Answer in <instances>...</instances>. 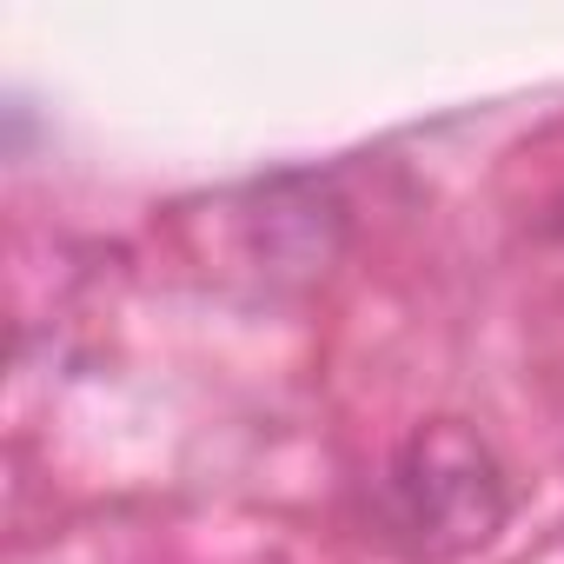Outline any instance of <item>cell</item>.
Segmentation results:
<instances>
[{
  "label": "cell",
  "instance_id": "6da1fadb",
  "mask_svg": "<svg viewBox=\"0 0 564 564\" xmlns=\"http://www.w3.org/2000/svg\"><path fill=\"white\" fill-rule=\"evenodd\" d=\"M386 518L412 557H471L511 518V485L491 438L465 419H425L392 452L386 471Z\"/></svg>",
  "mask_w": 564,
  "mask_h": 564
},
{
  "label": "cell",
  "instance_id": "7a4b0ae2",
  "mask_svg": "<svg viewBox=\"0 0 564 564\" xmlns=\"http://www.w3.org/2000/svg\"><path fill=\"white\" fill-rule=\"evenodd\" d=\"M339 232H346V206L313 180L265 186V199L252 213L259 259L265 265H293V272H326V259L339 252Z\"/></svg>",
  "mask_w": 564,
  "mask_h": 564
},
{
  "label": "cell",
  "instance_id": "3957f363",
  "mask_svg": "<svg viewBox=\"0 0 564 564\" xmlns=\"http://www.w3.org/2000/svg\"><path fill=\"white\" fill-rule=\"evenodd\" d=\"M557 213H564V206H557ZM544 232H564V219H557V226H544Z\"/></svg>",
  "mask_w": 564,
  "mask_h": 564
}]
</instances>
